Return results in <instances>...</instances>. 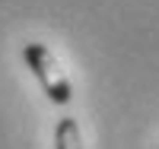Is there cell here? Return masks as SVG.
I'll return each instance as SVG.
<instances>
[{"instance_id":"obj_1","label":"cell","mask_w":159,"mask_h":149,"mask_svg":"<svg viewBox=\"0 0 159 149\" xmlns=\"http://www.w3.org/2000/svg\"><path fill=\"white\" fill-rule=\"evenodd\" d=\"M22 57H25V64H29V70L35 73V79L42 83L45 95L54 102V105H67V102L73 99V89H70L67 73L61 70L57 57H54L42 42H25V45H22Z\"/></svg>"},{"instance_id":"obj_2","label":"cell","mask_w":159,"mask_h":149,"mask_svg":"<svg viewBox=\"0 0 159 149\" xmlns=\"http://www.w3.org/2000/svg\"><path fill=\"white\" fill-rule=\"evenodd\" d=\"M54 149H83L76 117H61V121H57V130H54Z\"/></svg>"}]
</instances>
